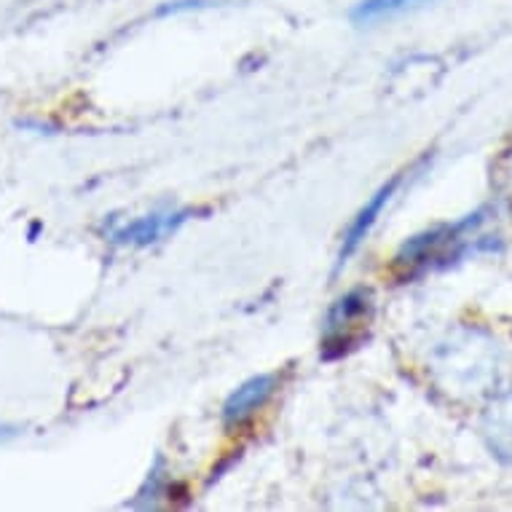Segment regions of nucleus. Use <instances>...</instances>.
Returning a JSON list of instances; mask_svg holds the SVG:
<instances>
[{"instance_id": "39448f33", "label": "nucleus", "mask_w": 512, "mask_h": 512, "mask_svg": "<svg viewBox=\"0 0 512 512\" xmlns=\"http://www.w3.org/2000/svg\"><path fill=\"white\" fill-rule=\"evenodd\" d=\"M421 0H362L360 6L352 11L354 22L360 25H373L378 19L395 17L400 11H408L413 6H419Z\"/></svg>"}, {"instance_id": "f03ea898", "label": "nucleus", "mask_w": 512, "mask_h": 512, "mask_svg": "<svg viewBox=\"0 0 512 512\" xmlns=\"http://www.w3.org/2000/svg\"><path fill=\"white\" fill-rule=\"evenodd\" d=\"M188 220V212H151V215H143V218H135L118 226L110 239L116 244H124V247H148V244L161 242L164 236L175 234L177 228L183 226Z\"/></svg>"}, {"instance_id": "7ed1b4c3", "label": "nucleus", "mask_w": 512, "mask_h": 512, "mask_svg": "<svg viewBox=\"0 0 512 512\" xmlns=\"http://www.w3.org/2000/svg\"><path fill=\"white\" fill-rule=\"evenodd\" d=\"M370 295L368 290H352L344 298H338L336 306L330 309L328 322H325V346L349 344L354 330L368 322Z\"/></svg>"}, {"instance_id": "f257e3e1", "label": "nucleus", "mask_w": 512, "mask_h": 512, "mask_svg": "<svg viewBox=\"0 0 512 512\" xmlns=\"http://www.w3.org/2000/svg\"><path fill=\"white\" fill-rule=\"evenodd\" d=\"M274 392H277V376L274 373H258V376L247 378L244 384H239L231 392V397L223 405L226 427H239L247 419H252L274 397Z\"/></svg>"}, {"instance_id": "423d86ee", "label": "nucleus", "mask_w": 512, "mask_h": 512, "mask_svg": "<svg viewBox=\"0 0 512 512\" xmlns=\"http://www.w3.org/2000/svg\"><path fill=\"white\" fill-rule=\"evenodd\" d=\"M14 435H17V429L0 424V440H9V437H14Z\"/></svg>"}, {"instance_id": "20e7f679", "label": "nucleus", "mask_w": 512, "mask_h": 512, "mask_svg": "<svg viewBox=\"0 0 512 512\" xmlns=\"http://www.w3.org/2000/svg\"><path fill=\"white\" fill-rule=\"evenodd\" d=\"M395 188H397V180H392V183L384 185V188H378L376 196H373V199H370V202L362 207L360 215L354 218V223L349 226V231H346L344 247H341V263H346V258H349V255H354V252H357V247L365 242V236L370 234V228L376 226L378 215L384 212V207L389 204V199L395 196Z\"/></svg>"}]
</instances>
